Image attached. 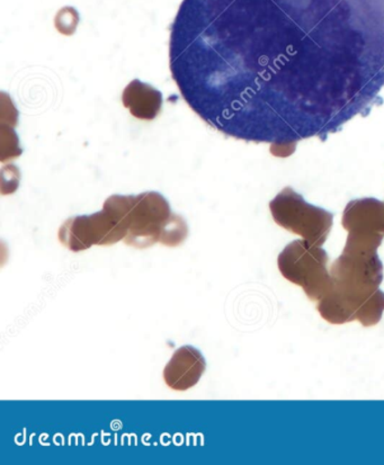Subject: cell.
<instances>
[{
  "label": "cell",
  "mask_w": 384,
  "mask_h": 465,
  "mask_svg": "<svg viewBox=\"0 0 384 465\" xmlns=\"http://www.w3.org/2000/svg\"><path fill=\"white\" fill-rule=\"evenodd\" d=\"M170 67L228 137L326 140L381 102L384 0H182Z\"/></svg>",
  "instance_id": "6da1fadb"
},
{
  "label": "cell",
  "mask_w": 384,
  "mask_h": 465,
  "mask_svg": "<svg viewBox=\"0 0 384 465\" xmlns=\"http://www.w3.org/2000/svg\"><path fill=\"white\" fill-rule=\"evenodd\" d=\"M384 236L349 232L343 253L331 265L332 288L352 293L380 289L383 264L378 256Z\"/></svg>",
  "instance_id": "7a4b0ae2"
},
{
  "label": "cell",
  "mask_w": 384,
  "mask_h": 465,
  "mask_svg": "<svg viewBox=\"0 0 384 465\" xmlns=\"http://www.w3.org/2000/svg\"><path fill=\"white\" fill-rule=\"evenodd\" d=\"M130 197H112L101 213L65 221L59 230L60 242L74 252L92 246H112L124 241L131 223Z\"/></svg>",
  "instance_id": "3957f363"
},
{
  "label": "cell",
  "mask_w": 384,
  "mask_h": 465,
  "mask_svg": "<svg viewBox=\"0 0 384 465\" xmlns=\"http://www.w3.org/2000/svg\"><path fill=\"white\" fill-rule=\"evenodd\" d=\"M328 261L330 258L324 249L302 239L283 249L278 266L281 274L291 283L301 286L311 302H320L332 288Z\"/></svg>",
  "instance_id": "277c9868"
},
{
  "label": "cell",
  "mask_w": 384,
  "mask_h": 465,
  "mask_svg": "<svg viewBox=\"0 0 384 465\" xmlns=\"http://www.w3.org/2000/svg\"><path fill=\"white\" fill-rule=\"evenodd\" d=\"M276 223L312 245L322 246L330 236L334 215L307 203L301 195L287 187L270 203Z\"/></svg>",
  "instance_id": "5b68a950"
},
{
  "label": "cell",
  "mask_w": 384,
  "mask_h": 465,
  "mask_svg": "<svg viewBox=\"0 0 384 465\" xmlns=\"http://www.w3.org/2000/svg\"><path fill=\"white\" fill-rule=\"evenodd\" d=\"M318 312L332 325L359 322L364 327L380 322L384 312V292L350 293L331 288L318 303Z\"/></svg>",
  "instance_id": "8992f818"
},
{
  "label": "cell",
  "mask_w": 384,
  "mask_h": 465,
  "mask_svg": "<svg viewBox=\"0 0 384 465\" xmlns=\"http://www.w3.org/2000/svg\"><path fill=\"white\" fill-rule=\"evenodd\" d=\"M205 369L207 361L199 350L191 345L182 346L165 366L163 380L168 388L186 391L199 383Z\"/></svg>",
  "instance_id": "52a82bcc"
},
{
  "label": "cell",
  "mask_w": 384,
  "mask_h": 465,
  "mask_svg": "<svg viewBox=\"0 0 384 465\" xmlns=\"http://www.w3.org/2000/svg\"><path fill=\"white\" fill-rule=\"evenodd\" d=\"M341 223L349 232L384 236V202L376 199L350 202Z\"/></svg>",
  "instance_id": "ba28073f"
}]
</instances>
